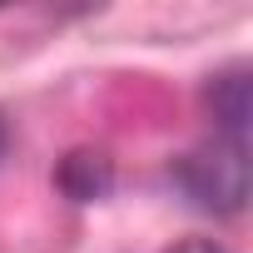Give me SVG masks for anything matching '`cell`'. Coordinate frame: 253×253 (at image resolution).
Masks as SVG:
<instances>
[{
  "instance_id": "1",
  "label": "cell",
  "mask_w": 253,
  "mask_h": 253,
  "mask_svg": "<svg viewBox=\"0 0 253 253\" xmlns=\"http://www.w3.org/2000/svg\"><path fill=\"white\" fill-rule=\"evenodd\" d=\"M179 184L199 209L213 213H238L248 199V159L243 144H213V149H194L179 164Z\"/></svg>"
},
{
  "instance_id": "2",
  "label": "cell",
  "mask_w": 253,
  "mask_h": 253,
  "mask_svg": "<svg viewBox=\"0 0 253 253\" xmlns=\"http://www.w3.org/2000/svg\"><path fill=\"white\" fill-rule=\"evenodd\" d=\"M209 104H213V119H218V129L243 144V129H248V75L243 70H228L209 84Z\"/></svg>"
},
{
  "instance_id": "3",
  "label": "cell",
  "mask_w": 253,
  "mask_h": 253,
  "mask_svg": "<svg viewBox=\"0 0 253 253\" xmlns=\"http://www.w3.org/2000/svg\"><path fill=\"white\" fill-rule=\"evenodd\" d=\"M109 184H114V174H109V159H104V154L80 149V154H70V159L60 164V189H65L75 204H94V199H104Z\"/></svg>"
},
{
  "instance_id": "4",
  "label": "cell",
  "mask_w": 253,
  "mask_h": 253,
  "mask_svg": "<svg viewBox=\"0 0 253 253\" xmlns=\"http://www.w3.org/2000/svg\"><path fill=\"white\" fill-rule=\"evenodd\" d=\"M169 253H228V248L213 243V238H184V243H174Z\"/></svg>"
},
{
  "instance_id": "5",
  "label": "cell",
  "mask_w": 253,
  "mask_h": 253,
  "mask_svg": "<svg viewBox=\"0 0 253 253\" xmlns=\"http://www.w3.org/2000/svg\"><path fill=\"white\" fill-rule=\"evenodd\" d=\"M0 149H5V129H0Z\"/></svg>"
}]
</instances>
